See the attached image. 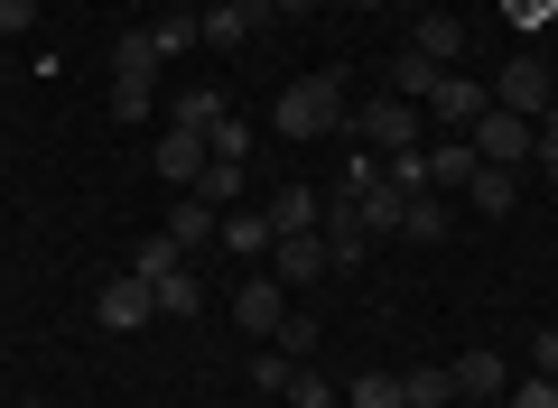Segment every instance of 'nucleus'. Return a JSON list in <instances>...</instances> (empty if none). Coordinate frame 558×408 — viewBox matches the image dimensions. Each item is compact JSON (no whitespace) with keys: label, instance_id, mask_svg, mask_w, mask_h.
I'll use <instances>...</instances> for the list:
<instances>
[{"label":"nucleus","instance_id":"f8f14e48","mask_svg":"<svg viewBox=\"0 0 558 408\" xmlns=\"http://www.w3.org/2000/svg\"><path fill=\"white\" fill-rule=\"evenodd\" d=\"M260 214H270V242H289V233H317L326 195H317V186H279L270 205H260Z\"/></svg>","mask_w":558,"mask_h":408},{"label":"nucleus","instance_id":"473e14b6","mask_svg":"<svg viewBox=\"0 0 558 408\" xmlns=\"http://www.w3.org/2000/svg\"><path fill=\"white\" fill-rule=\"evenodd\" d=\"M205 149H215V158H252V131H242V121H233V112H223V121H215V131H205Z\"/></svg>","mask_w":558,"mask_h":408},{"label":"nucleus","instance_id":"e433bc0d","mask_svg":"<svg viewBox=\"0 0 558 408\" xmlns=\"http://www.w3.org/2000/svg\"><path fill=\"white\" fill-rule=\"evenodd\" d=\"M28 20H38V0H0V38H20Z\"/></svg>","mask_w":558,"mask_h":408},{"label":"nucleus","instance_id":"aec40b11","mask_svg":"<svg viewBox=\"0 0 558 408\" xmlns=\"http://www.w3.org/2000/svg\"><path fill=\"white\" fill-rule=\"evenodd\" d=\"M438 75H447V65H428L418 47H400V57H391V94L400 102H428V94H438Z\"/></svg>","mask_w":558,"mask_h":408},{"label":"nucleus","instance_id":"dca6fc26","mask_svg":"<svg viewBox=\"0 0 558 408\" xmlns=\"http://www.w3.org/2000/svg\"><path fill=\"white\" fill-rule=\"evenodd\" d=\"M447 399H457V371L447 362H410L400 371V408H447Z\"/></svg>","mask_w":558,"mask_h":408},{"label":"nucleus","instance_id":"f704fd0d","mask_svg":"<svg viewBox=\"0 0 558 408\" xmlns=\"http://www.w3.org/2000/svg\"><path fill=\"white\" fill-rule=\"evenodd\" d=\"M289 371H299V362H289V353L270 344V353H260V362H252V381H260V390H289Z\"/></svg>","mask_w":558,"mask_h":408},{"label":"nucleus","instance_id":"6e6552de","mask_svg":"<svg viewBox=\"0 0 558 408\" xmlns=\"http://www.w3.org/2000/svg\"><path fill=\"white\" fill-rule=\"evenodd\" d=\"M475 168H484V158H475V139H465V131L428 139V186H438V195H465V186H475Z\"/></svg>","mask_w":558,"mask_h":408},{"label":"nucleus","instance_id":"ddd939ff","mask_svg":"<svg viewBox=\"0 0 558 408\" xmlns=\"http://www.w3.org/2000/svg\"><path fill=\"white\" fill-rule=\"evenodd\" d=\"M326 270H336V260H326V233H289L279 242V288H317Z\"/></svg>","mask_w":558,"mask_h":408},{"label":"nucleus","instance_id":"37998d69","mask_svg":"<svg viewBox=\"0 0 558 408\" xmlns=\"http://www.w3.org/2000/svg\"><path fill=\"white\" fill-rule=\"evenodd\" d=\"M494 408H502V399H494Z\"/></svg>","mask_w":558,"mask_h":408},{"label":"nucleus","instance_id":"bb28decb","mask_svg":"<svg viewBox=\"0 0 558 408\" xmlns=\"http://www.w3.org/2000/svg\"><path fill=\"white\" fill-rule=\"evenodd\" d=\"M289 408H344V390L326 381V371H307V362H299V371H289Z\"/></svg>","mask_w":558,"mask_h":408},{"label":"nucleus","instance_id":"5701e85b","mask_svg":"<svg viewBox=\"0 0 558 408\" xmlns=\"http://www.w3.org/2000/svg\"><path fill=\"white\" fill-rule=\"evenodd\" d=\"M215 242H223V251H242V260L270 251V214H223V223H215Z\"/></svg>","mask_w":558,"mask_h":408},{"label":"nucleus","instance_id":"0eeeda50","mask_svg":"<svg viewBox=\"0 0 558 408\" xmlns=\"http://www.w3.org/2000/svg\"><path fill=\"white\" fill-rule=\"evenodd\" d=\"M484 102H494V84H475V75H438V94H428V121H438V131H475Z\"/></svg>","mask_w":558,"mask_h":408},{"label":"nucleus","instance_id":"72a5a7b5","mask_svg":"<svg viewBox=\"0 0 558 408\" xmlns=\"http://www.w3.org/2000/svg\"><path fill=\"white\" fill-rule=\"evenodd\" d=\"M521 362H531V371H549V381H558V325H539L531 344H521Z\"/></svg>","mask_w":558,"mask_h":408},{"label":"nucleus","instance_id":"cd10ccee","mask_svg":"<svg viewBox=\"0 0 558 408\" xmlns=\"http://www.w3.org/2000/svg\"><path fill=\"white\" fill-rule=\"evenodd\" d=\"M344 399H354V408H400V371H354Z\"/></svg>","mask_w":558,"mask_h":408},{"label":"nucleus","instance_id":"79ce46f5","mask_svg":"<svg viewBox=\"0 0 558 408\" xmlns=\"http://www.w3.org/2000/svg\"><path fill=\"white\" fill-rule=\"evenodd\" d=\"M549 75H558V57H549Z\"/></svg>","mask_w":558,"mask_h":408},{"label":"nucleus","instance_id":"393cba45","mask_svg":"<svg viewBox=\"0 0 558 408\" xmlns=\"http://www.w3.org/2000/svg\"><path fill=\"white\" fill-rule=\"evenodd\" d=\"M149 288H159V316H196L205 307V279L196 270H168V279H149Z\"/></svg>","mask_w":558,"mask_h":408},{"label":"nucleus","instance_id":"58836bf2","mask_svg":"<svg viewBox=\"0 0 558 408\" xmlns=\"http://www.w3.org/2000/svg\"><path fill=\"white\" fill-rule=\"evenodd\" d=\"M299 10H317V0H270V20H299Z\"/></svg>","mask_w":558,"mask_h":408},{"label":"nucleus","instance_id":"f257e3e1","mask_svg":"<svg viewBox=\"0 0 558 408\" xmlns=\"http://www.w3.org/2000/svg\"><path fill=\"white\" fill-rule=\"evenodd\" d=\"M270 131H279V139H326V131H344V75H299L289 94L270 102Z\"/></svg>","mask_w":558,"mask_h":408},{"label":"nucleus","instance_id":"20e7f679","mask_svg":"<svg viewBox=\"0 0 558 408\" xmlns=\"http://www.w3.org/2000/svg\"><path fill=\"white\" fill-rule=\"evenodd\" d=\"M149 316H159V288H149V279H140V270L102 279V297H94V325H102V334H140V325H149Z\"/></svg>","mask_w":558,"mask_h":408},{"label":"nucleus","instance_id":"f03ea898","mask_svg":"<svg viewBox=\"0 0 558 408\" xmlns=\"http://www.w3.org/2000/svg\"><path fill=\"white\" fill-rule=\"evenodd\" d=\"M418 131H428V121H418V102H400V94H381V102H354V112H344V139H354V149H373V158H391V149H418Z\"/></svg>","mask_w":558,"mask_h":408},{"label":"nucleus","instance_id":"39448f33","mask_svg":"<svg viewBox=\"0 0 558 408\" xmlns=\"http://www.w3.org/2000/svg\"><path fill=\"white\" fill-rule=\"evenodd\" d=\"M494 102L502 112H521V121H539L558 102V75H549V57H502V84H494Z\"/></svg>","mask_w":558,"mask_h":408},{"label":"nucleus","instance_id":"9b49d317","mask_svg":"<svg viewBox=\"0 0 558 408\" xmlns=\"http://www.w3.org/2000/svg\"><path fill=\"white\" fill-rule=\"evenodd\" d=\"M205 158H215V149H205V131H159L149 168H159L168 186H196V176H205Z\"/></svg>","mask_w":558,"mask_h":408},{"label":"nucleus","instance_id":"f3484780","mask_svg":"<svg viewBox=\"0 0 558 408\" xmlns=\"http://www.w3.org/2000/svg\"><path fill=\"white\" fill-rule=\"evenodd\" d=\"M418 57H428V65H447V75H457V57H465V20H447V10H438V20H418Z\"/></svg>","mask_w":558,"mask_h":408},{"label":"nucleus","instance_id":"a211bd4d","mask_svg":"<svg viewBox=\"0 0 558 408\" xmlns=\"http://www.w3.org/2000/svg\"><path fill=\"white\" fill-rule=\"evenodd\" d=\"M465 205H475V214H512V205H521V168H475Z\"/></svg>","mask_w":558,"mask_h":408},{"label":"nucleus","instance_id":"9d476101","mask_svg":"<svg viewBox=\"0 0 558 408\" xmlns=\"http://www.w3.org/2000/svg\"><path fill=\"white\" fill-rule=\"evenodd\" d=\"M279 316H289V288H279V279H242L233 288V325L242 334H279Z\"/></svg>","mask_w":558,"mask_h":408},{"label":"nucleus","instance_id":"4468645a","mask_svg":"<svg viewBox=\"0 0 558 408\" xmlns=\"http://www.w3.org/2000/svg\"><path fill=\"white\" fill-rule=\"evenodd\" d=\"M336 195H344V186H336ZM354 214H363V233H373V242H381V233H400V214H410V195H400V186H391V176H373V186H363V195H354Z\"/></svg>","mask_w":558,"mask_h":408},{"label":"nucleus","instance_id":"4be33fe9","mask_svg":"<svg viewBox=\"0 0 558 408\" xmlns=\"http://www.w3.org/2000/svg\"><path fill=\"white\" fill-rule=\"evenodd\" d=\"M149 38H159V65H168V57H196V47H205V38H196V10H159V20H149Z\"/></svg>","mask_w":558,"mask_h":408},{"label":"nucleus","instance_id":"2f4dec72","mask_svg":"<svg viewBox=\"0 0 558 408\" xmlns=\"http://www.w3.org/2000/svg\"><path fill=\"white\" fill-rule=\"evenodd\" d=\"M279 353H289V362H307V353H317V316H279V334H270Z\"/></svg>","mask_w":558,"mask_h":408},{"label":"nucleus","instance_id":"7ed1b4c3","mask_svg":"<svg viewBox=\"0 0 558 408\" xmlns=\"http://www.w3.org/2000/svg\"><path fill=\"white\" fill-rule=\"evenodd\" d=\"M465 139H475V158H484V168H521V158H539V121L502 112V102H484V121H475Z\"/></svg>","mask_w":558,"mask_h":408},{"label":"nucleus","instance_id":"423d86ee","mask_svg":"<svg viewBox=\"0 0 558 408\" xmlns=\"http://www.w3.org/2000/svg\"><path fill=\"white\" fill-rule=\"evenodd\" d=\"M260 20H270V0H205V10H196V38L215 47V57H233Z\"/></svg>","mask_w":558,"mask_h":408},{"label":"nucleus","instance_id":"a19ab883","mask_svg":"<svg viewBox=\"0 0 558 408\" xmlns=\"http://www.w3.org/2000/svg\"><path fill=\"white\" fill-rule=\"evenodd\" d=\"M354 10H391V0H354Z\"/></svg>","mask_w":558,"mask_h":408},{"label":"nucleus","instance_id":"c85d7f7f","mask_svg":"<svg viewBox=\"0 0 558 408\" xmlns=\"http://www.w3.org/2000/svg\"><path fill=\"white\" fill-rule=\"evenodd\" d=\"M112 75H159V38H149V28H131V38L112 47Z\"/></svg>","mask_w":558,"mask_h":408},{"label":"nucleus","instance_id":"6ab92c4d","mask_svg":"<svg viewBox=\"0 0 558 408\" xmlns=\"http://www.w3.org/2000/svg\"><path fill=\"white\" fill-rule=\"evenodd\" d=\"M215 205H205V195H186V205H168V242H178V251H205V233H215Z\"/></svg>","mask_w":558,"mask_h":408},{"label":"nucleus","instance_id":"a878e982","mask_svg":"<svg viewBox=\"0 0 558 408\" xmlns=\"http://www.w3.org/2000/svg\"><path fill=\"white\" fill-rule=\"evenodd\" d=\"M112 112L121 121H149V112H159V84H149V75H112Z\"/></svg>","mask_w":558,"mask_h":408},{"label":"nucleus","instance_id":"4c0bfd02","mask_svg":"<svg viewBox=\"0 0 558 408\" xmlns=\"http://www.w3.org/2000/svg\"><path fill=\"white\" fill-rule=\"evenodd\" d=\"M539 176H549V195H558V149H549V139H539Z\"/></svg>","mask_w":558,"mask_h":408},{"label":"nucleus","instance_id":"b1692460","mask_svg":"<svg viewBox=\"0 0 558 408\" xmlns=\"http://www.w3.org/2000/svg\"><path fill=\"white\" fill-rule=\"evenodd\" d=\"M168 121H178V131H215V121H223V94H215V84H196V94L168 102Z\"/></svg>","mask_w":558,"mask_h":408},{"label":"nucleus","instance_id":"c9c22d12","mask_svg":"<svg viewBox=\"0 0 558 408\" xmlns=\"http://www.w3.org/2000/svg\"><path fill=\"white\" fill-rule=\"evenodd\" d=\"M373 176H381V158H373V149H354V158H344V195H363Z\"/></svg>","mask_w":558,"mask_h":408},{"label":"nucleus","instance_id":"7c9ffc66","mask_svg":"<svg viewBox=\"0 0 558 408\" xmlns=\"http://www.w3.org/2000/svg\"><path fill=\"white\" fill-rule=\"evenodd\" d=\"M502 408H558V381L549 371H521V381L502 390Z\"/></svg>","mask_w":558,"mask_h":408},{"label":"nucleus","instance_id":"412c9836","mask_svg":"<svg viewBox=\"0 0 558 408\" xmlns=\"http://www.w3.org/2000/svg\"><path fill=\"white\" fill-rule=\"evenodd\" d=\"M447 223H457V214H447L438 186H428V195H410V214H400V242H447Z\"/></svg>","mask_w":558,"mask_h":408},{"label":"nucleus","instance_id":"2eb2a0df","mask_svg":"<svg viewBox=\"0 0 558 408\" xmlns=\"http://www.w3.org/2000/svg\"><path fill=\"white\" fill-rule=\"evenodd\" d=\"M242 186H252V158H205V176L186 195H205V205L223 214V205H242Z\"/></svg>","mask_w":558,"mask_h":408},{"label":"nucleus","instance_id":"1a4fd4ad","mask_svg":"<svg viewBox=\"0 0 558 408\" xmlns=\"http://www.w3.org/2000/svg\"><path fill=\"white\" fill-rule=\"evenodd\" d=\"M457 399H475V408H494L502 390H512V362H502V353H457Z\"/></svg>","mask_w":558,"mask_h":408},{"label":"nucleus","instance_id":"c756f323","mask_svg":"<svg viewBox=\"0 0 558 408\" xmlns=\"http://www.w3.org/2000/svg\"><path fill=\"white\" fill-rule=\"evenodd\" d=\"M131 270H140V279H168V270H186V251H178L168 233H149V242L131 251Z\"/></svg>","mask_w":558,"mask_h":408},{"label":"nucleus","instance_id":"ea45409f","mask_svg":"<svg viewBox=\"0 0 558 408\" xmlns=\"http://www.w3.org/2000/svg\"><path fill=\"white\" fill-rule=\"evenodd\" d=\"M539 139H549V149H558V102H549V112H539Z\"/></svg>","mask_w":558,"mask_h":408}]
</instances>
